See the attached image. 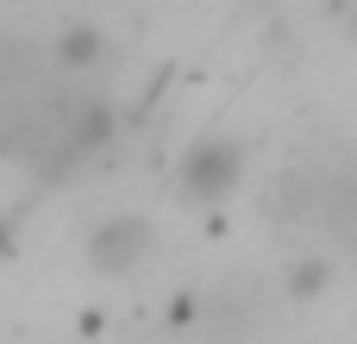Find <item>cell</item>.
<instances>
[{"mask_svg":"<svg viewBox=\"0 0 357 344\" xmlns=\"http://www.w3.org/2000/svg\"><path fill=\"white\" fill-rule=\"evenodd\" d=\"M157 251V226L144 213H107L88 232V269L94 276H138Z\"/></svg>","mask_w":357,"mask_h":344,"instance_id":"cell-1","label":"cell"},{"mask_svg":"<svg viewBox=\"0 0 357 344\" xmlns=\"http://www.w3.org/2000/svg\"><path fill=\"white\" fill-rule=\"evenodd\" d=\"M238 175H245V157L226 138H207V144H195L182 157V194L188 201H226L238 188Z\"/></svg>","mask_w":357,"mask_h":344,"instance_id":"cell-2","label":"cell"},{"mask_svg":"<svg viewBox=\"0 0 357 344\" xmlns=\"http://www.w3.org/2000/svg\"><path fill=\"white\" fill-rule=\"evenodd\" d=\"M107 56V38L94 31V25H75V31H63V44H56V63L63 69H88V63H100Z\"/></svg>","mask_w":357,"mask_h":344,"instance_id":"cell-3","label":"cell"}]
</instances>
